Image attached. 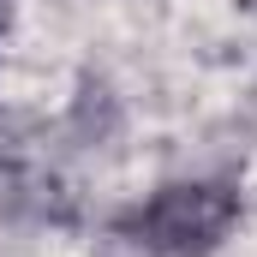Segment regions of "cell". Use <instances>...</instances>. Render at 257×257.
<instances>
[{
    "label": "cell",
    "mask_w": 257,
    "mask_h": 257,
    "mask_svg": "<svg viewBox=\"0 0 257 257\" xmlns=\"http://www.w3.org/2000/svg\"><path fill=\"white\" fill-rule=\"evenodd\" d=\"M221 227H227V197H215L209 186H180V192L156 197L150 215H144V239L156 251H174V257L203 251Z\"/></svg>",
    "instance_id": "obj_1"
},
{
    "label": "cell",
    "mask_w": 257,
    "mask_h": 257,
    "mask_svg": "<svg viewBox=\"0 0 257 257\" xmlns=\"http://www.w3.org/2000/svg\"><path fill=\"white\" fill-rule=\"evenodd\" d=\"M0 18H6V0H0Z\"/></svg>",
    "instance_id": "obj_2"
}]
</instances>
